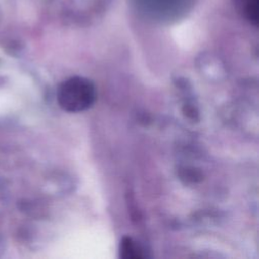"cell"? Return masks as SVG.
<instances>
[{"label":"cell","mask_w":259,"mask_h":259,"mask_svg":"<svg viewBox=\"0 0 259 259\" xmlns=\"http://www.w3.org/2000/svg\"><path fill=\"white\" fill-rule=\"evenodd\" d=\"M58 102L69 112H80L89 108L96 98L94 84L83 77H72L64 81L58 89Z\"/></svg>","instance_id":"obj_1"},{"label":"cell","mask_w":259,"mask_h":259,"mask_svg":"<svg viewBox=\"0 0 259 259\" xmlns=\"http://www.w3.org/2000/svg\"><path fill=\"white\" fill-rule=\"evenodd\" d=\"M119 256L125 259H140L147 257L144 249L130 237H124L120 241Z\"/></svg>","instance_id":"obj_2"}]
</instances>
